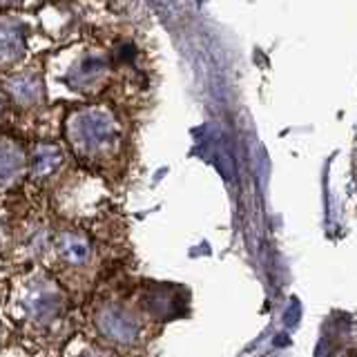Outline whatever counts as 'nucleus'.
<instances>
[{"label": "nucleus", "instance_id": "1", "mask_svg": "<svg viewBox=\"0 0 357 357\" xmlns=\"http://www.w3.org/2000/svg\"><path fill=\"white\" fill-rule=\"evenodd\" d=\"M74 299L47 268L20 271L7 286L5 315L14 324L20 346L52 351L72 335Z\"/></svg>", "mask_w": 357, "mask_h": 357}, {"label": "nucleus", "instance_id": "2", "mask_svg": "<svg viewBox=\"0 0 357 357\" xmlns=\"http://www.w3.org/2000/svg\"><path fill=\"white\" fill-rule=\"evenodd\" d=\"M87 116L92 130L83 128L78 121L76 130L70 128L72 150L76 152L78 161L85 163V167L103 172L116 170L126 154V132L121 123L109 114V109H89Z\"/></svg>", "mask_w": 357, "mask_h": 357}, {"label": "nucleus", "instance_id": "3", "mask_svg": "<svg viewBox=\"0 0 357 357\" xmlns=\"http://www.w3.org/2000/svg\"><path fill=\"white\" fill-rule=\"evenodd\" d=\"M65 357H114V355H112V349H107L100 342L76 337L74 342L70 340V344H67Z\"/></svg>", "mask_w": 357, "mask_h": 357}, {"label": "nucleus", "instance_id": "4", "mask_svg": "<svg viewBox=\"0 0 357 357\" xmlns=\"http://www.w3.org/2000/svg\"><path fill=\"white\" fill-rule=\"evenodd\" d=\"M342 357H357V349H349V351H346Z\"/></svg>", "mask_w": 357, "mask_h": 357}]
</instances>
